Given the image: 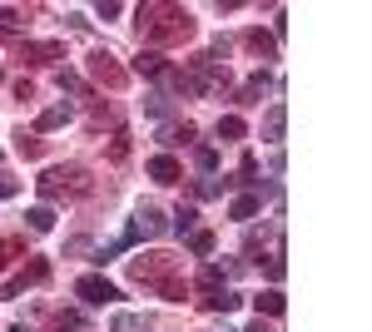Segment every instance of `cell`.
Returning a JSON list of instances; mask_svg holds the SVG:
<instances>
[{
  "instance_id": "cell-1",
  "label": "cell",
  "mask_w": 372,
  "mask_h": 332,
  "mask_svg": "<svg viewBox=\"0 0 372 332\" xmlns=\"http://www.w3.org/2000/svg\"><path fill=\"white\" fill-rule=\"evenodd\" d=\"M139 30H149V40L169 45V40H189L194 35V15L179 6H139Z\"/></svg>"
},
{
  "instance_id": "cell-2",
  "label": "cell",
  "mask_w": 372,
  "mask_h": 332,
  "mask_svg": "<svg viewBox=\"0 0 372 332\" xmlns=\"http://www.w3.org/2000/svg\"><path fill=\"white\" fill-rule=\"evenodd\" d=\"M90 189V179H85V169H75V164H70V169H50L45 179H40V194L45 199H60V194H85Z\"/></svg>"
},
{
  "instance_id": "cell-3",
  "label": "cell",
  "mask_w": 372,
  "mask_h": 332,
  "mask_svg": "<svg viewBox=\"0 0 372 332\" xmlns=\"http://www.w3.org/2000/svg\"><path fill=\"white\" fill-rule=\"evenodd\" d=\"M75 293H80L90 308H104V303H115V298H120L115 283H110V278H99V273H85V278L75 283Z\"/></svg>"
},
{
  "instance_id": "cell-4",
  "label": "cell",
  "mask_w": 372,
  "mask_h": 332,
  "mask_svg": "<svg viewBox=\"0 0 372 332\" xmlns=\"http://www.w3.org/2000/svg\"><path fill=\"white\" fill-rule=\"evenodd\" d=\"M90 75H94L99 85H110V89H120V85L129 80V75L115 65V55H110V50H94V55H90Z\"/></svg>"
},
{
  "instance_id": "cell-5",
  "label": "cell",
  "mask_w": 372,
  "mask_h": 332,
  "mask_svg": "<svg viewBox=\"0 0 372 332\" xmlns=\"http://www.w3.org/2000/svg\"><path fill=\"white\" fill-rule=\"evenodd\" d=\"M159 233H164V213H159V208H139V213H134V224H129V233H124V243L159 238Z\"/></svg>"
},
{
  "instance_id": "cell-6",
  "label": "cell",
  "mask_w": 372,
  "mask_h": 332,
  "mask_svg": "<svg viewBox=\"0 0 372 332\" xmlns=\"http://www.w3.org/2000/svg\"><path fill=\"white\" fill-rule=\"evenodd\" d=\"M169 268H174V258H164V253L134 258V283H159V278H169Z\"/></svg>"
},
{
  "instance_id": "cell-7",
  "label": "cell",
  "mask_w": 372,
  "mask_h": 332,
  "mask_svg": "<svg viewBox=\"0 0 372 332\" xmlns=\"http://www.w3.org/2000/svg\"><path fill=\"white\" fill-rule=\"evenodd\" d=\"M20 60H35V65H50V60H65V45L60 40H45V45H25Z\"/></svg>"
},
{
  "instance_id": "cell-8",
  "label": "cell",
  "mask_w": 372,
  "mask_h": 332,
  "mask_svg": "<svg viewBox=\"0 0 372 332\" xmlns=\"http://www.w3.org/2000/svg\"><path fill=\"white\" fill-rule=\"evenodd\" d=\"M149 179H154V184H174V179H179V164H174L169 154H154V159H149Z\"/></svg>"
},
{
  "instance_id": "cell-9",
  "label": "cell",
  "mask_w": 372,
  "mask_h": 332,
  "mask_svg": "<svg viewBox=\"0 0 372 332\" xmlns=\"http://www.w3.org/2000/svg\"><path fill=\"white\" fill-rule=\"evenodd\" d=\"M70 115H75L70 104H50L45 115L35 120V129H40V134H50V129H60V124H70Z\"/></svg>"
},
{
  "instance_id": "cell-10",
  "label": "cell",
  "mask_w": 372,
  "mask_h": 332,
  "mask_svg": "<svg viewBox=\"0 0 372 332\" xmlns=\"http://www.w3.org/2000/svg\"><path fill=\"white\" fill-rule=\"evenodd\" d=\"M283 124H288V109H283V104H273V109H269V120H263V139L278 144V139H283Z\"/></svg>"
},
{
  "instance_id": "cell-11",
  "label": "cell",
  "mask_w": 372,
  "mask_h": 332,
  "mask_svg": "<svg viewBox=\"0 0 372 332\" xmlns=\"http://www.w3.org/2000/svg\"><path fill=\"white\" fill-rule=\"evenodd\" d=\"M25 224H30V233H50V229H55V208H50V203L30 208V213H25Z\"/></svg>"
},
{
  "instance_id": "cell-12",
  "label": "cell",
  "mask_w": 372,
  "mask_h": 332,
  "mask_svg": "<svg viewBox=\"0 0 372 332\" xmlns=\"http://www.w3.org/2000/svg\"><path fill=\"white\" fill-rule=\"evenodd\" d=\"M110 332H149V317L144 312H115Z\"/></svg>"
},
{
  "instance_id": "cell-13",
  "label": "cell",
  "mask_w": 372,
  "mask_h": 332,
  "mask_svg": "<svg viewBox=\"0 0 372 332\" xmlns=\"http://www.w3.org/2000/svg\"><path fill=\"white\" fill-rule=\"evenodd\" d=\"M253 308H258V317H263V312H269V317H278V312H283V293H278V288L258 293V298H253Z\"/></svg>"
},
{
  "instance_id": "cell-14",
  "label": "cell",
  "mask_w": 372,
  "mask_h": 332,
  "mask_svg": "<svg viewBox=\"0 0 372 332\" xmlns=\"http://www.w3.org/2000/svg\"><path fill=\"white\" fill-rule=\"evenodd\" d=\"M203 308H214V312H234L238 308V293H229V288H214L203 298Z\"/></svg>"
},
{
  "instance_id": "cell-15",
  "label": "cell",
  "mask_w": 372,
  "mask_h": 332,
  "mask_svg": "<svg viewBox=\"0 0 372 332\" xmlns=\"http://www.w3.org/2000/svg\"><path fill=\"white\" fill-rule=\"evenodd\" d=\"M263 89H269V75H253V80L238 89V104H258V99H263Z\"/></svg>"
},
{
  "instance_id": "cell-16",
  "label": "cell",
  "mask_w": 372,
  "mask_h": 332,
  "mask_svg": "<svg viewBox=\"0 0 372 332\" xmlns=\"http://www.w3.org/2000/svg\"><path fill=\"white\" fill-rule=\"evenodd\" d=\"M134 70H139V75H159V70H164V55H159V50H139Z\"/></svg>"
},
{
  "instance_id": "cell-17",
  "label": "cell",
  "mask_w": 372,
  "mask_h": 332,
  "mask_svg": "<svg viewBox=\"0 0 372 332\" xmlns=\"http://www.w3.org/2000/svg\"><path fill=\"white\" fill-rule=\"evenodd\" d=\"M258 208H263V199H253V194H243V199H234V203H229V213H234V218H253Z\"/></svg>"
},
{
  "instance_id": "cell-18",
  "label": "cell",
  "mask_w": 372,
  "mask_h": 332,
  "mask_svg": "<svg viewBox=\"0 0 372 332\" xmlns=\"http://www.w3.org/2000/svg\"><path fill=\"white\" fill-rule=\"evenodd\" d=\"M219 139H243V120L238 115H224L219 120Z\"/></svg>"
},
{
  "instance_id": "cell-19",
  "label": "cell",
  "mask_w": 372,
  "mask_h": 332,
  "mask_svg": "<svg viewBox=\"0 0 372 332\" xmlns=\"http://www.w3.org/2000/svg\"><path fill=\"white\" fill-rule=\"evenodd\" d=\"M199 283H203L208 293H214V288H224V268H219V263H208V268L199 273Z\"/></svg>"
},
{
  "instance_id": "cell-20",
  "label": "cell",
  "mask_w": 372,
  "mask_h": 332,
  "mask_svg": "<svg viewBox=\"0 0 372 332\" xmlns=\"http://www.w3.org/2000/svg\"><path fill=\"white\" fill-rule=\"evenodd\" d=\"M189 139H194L189 124H164V144H189Z\"/></svg>"
},
{
  "instance_id": "cell-21",
  "label": "cell",
  "mask_w": 372,
  "mask_h": 332,
  "mask_svg": "<svg viewBox=\"0 0 372 332\" xmlns=\"http://www.w3.org/2000/svg\"><path fill=\"white\" fill-rule=\"evenodd\" d=\"M248 50H258V55H273V35H263V30H248Z\"/></svg>"
},
{
  "instance_id": "cell-22",
  "label": "cell",
  "mask_w": 372,
  "mask_h": 332,
  "mask_svg": "<svg viewBox=\"0 0 372 332\" xmlns=\"http://www.w3.org/2000/svg\"><path fill=\"white\" fill-rule=\"evenodd\" d=\"M15 149H20L25 159H35V154H40V139H35V134H20V139H15Z\"/></svg>"
},
{
  "instance_id": "cell-23",
  "label": "cell",
  "mask_w": 372,
  "mask_h": 332,
  "mask_svg": "<svg viewBox=\"0 0 372 332\" xmlns=\"http://www.w3.org/2000/svg\"><path fill=\"white\" fill-rule=\"evenodd\" d=\"M20 25V10L15 6H0V30H15Z\"/></svg>"
},
{
  "instance_id": "cell-24",
  "label": "cell",
  "mask_w": 372,
  "mask_h": 332,
  "mask_svg": "<svg viewBox=\"0 0 372 332\" xmlns=\"http://www.w3.org/2000/svg\"><path fill=\"white\" fill-rule=\"evenodd\" d=\"M189 248H194V253H214V233H194Z\"/></svg>"
},
{
  "instance_id": "cell-25",
  "label": "cell",
  "mask_w": 372,
  "mask_h": 332,
  "mask_svg": "<svg viewBox=\"0 0 372 332\" xmlns=\"http://www.w3.org/2000/svg\"><path fill=\"white\" fill-rule=\"evenodd\" d=\"M194 164H199V169H219V154H214V149H199Z\"/></svg>"
},
{
  "instance_id": "cell-26",
  "label": "cell",
  "mask_w": 372,
  "mask_h": 332,
  "mask_svg": "<svg viewBox=\"0 0 372 332\" xmlns=\"http://www.w3.org/2000/svg\"><path fill=\"white\" fill-rule=\"evenodd\" d=\"M55 80H60V89H70V94H80V89H85V85H80V75H70V70H60Z\"/></svg>"
},
{
  "instance_id": "cell-27",
  "label": "cell",
  "mask_w": 372,
  "mask_h": 332,
  "mask_svg": "<svg viewBox=\"0 0 372 332\" xmlns=\"http://www.w3.org/2000/svg\"><path fill=\"white\" fill-rule=\"evenodd\" d=\"M20 194V179H10V174H0V199H15Z\"/></svg>"
},
{
  "instance_id": "cell-28",
  "label": "cell",
  "mask_w": 372,
  "mask_h": 332,
  "mask_svg": "<svg viewBox=\"0 0 372 332\" xmlns=\"http://www.w3.org/2000/svg\"><path fill=\"white\" fill-rule=\"evenodd\" d=\"M129 154V134H115V144H110V159H124Z\"/></svg>"
},
{
  "instance_id": "cell-29",
  "label": "cell",
  "mask_w": 372,
  "mask_h": 332,
  "mask_svg": "<svg viewBox=\"0 0 372 332\" xmlns=\"http://www.w3.org/2000/svg\"><path fill=\"white\" fill-rule=\"evenodd\" d=\"M194 218H199L194 208H179V224H174V229H179V233H189V229H194Z\"/></svg>"
},
{
  "instance_id": "cell-30",
  "label": "cell",
  "mask_w": 372,
  "mask_h": 332,
  "mask_svg": "<svg viewBox=\"0 0 372 332\" xmlns=\"http://www.w3.org/2000/svg\"><path fill=\"white\" fill-rule=\"evenodd\" d=\"M60 332H80V312H60Z\"/></svg>"
},
{
  "instance_id": "cell-31",
  "label": "cell",
  "mask_w": 372,
  "mask_h": 332,
  "mask_svg": "<svg viewBox=\"0 0 372 332\" xmlns=\"http://www.w3.org/2000/svg\"><path fill=\"white\" fill-rule=\"evenodd\" d=\"M6 263H10V243H0V273H6Z\"/></svg>"
}]
</instances>
